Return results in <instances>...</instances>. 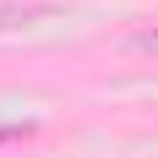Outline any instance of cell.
<instances>
[{
    "instance_id": "1",
    "label": "cell",
    "mask_w": 158,
    "mask_h": 158,
    "mask_svg": "<svg viewBox=\"0 0 158 158\" xmlns=\"http://www.w3.org/2000/svg\"><path fill=\"white\" fill-rule=\"evenodd\" d=\"M60 6H0V33H22V27H38V22H55Z\"/></svg>"
},
{
    "instance_id": "2",
    "label": "cell",
    "mask_w": 158,
    "mask_h": 158,
    "mask_svg": "<svg viewBox=\"0 0 158 158\" xmlns=\"http://www.w3.org/2000/svg\"><path fill=\"white\" fill-rule=\"evenodd\" d=\"M131 55H158V22H153V27H142L136 38H131Z\"/></svg>"
}]
</instances>
